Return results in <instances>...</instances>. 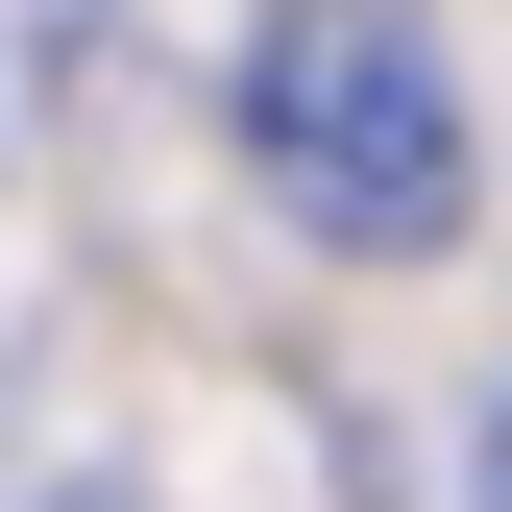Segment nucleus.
<instances>
[{"mask_svg": "<svg viewBox=\"0 0 512 512\" xmlns=\"http://www.w3.org/2000/svg\"><path fill=\"white\" fill-rule=\"evenodd\" d=\"M488 512H512V415H488Z\"/></svg>", "mask_w": 512, "mask_h": 512, "instance_id": "nucleus-2", "label": "nucleus"}, {"mask_svg": "<svg viewBox=\"0 0 512 512\" xmlns=\"http://www.w3.org/2000/svg\"><path fill=\"white\" fill-rule=\"evenodd\" d=\"M244 147H269V196L317 244H366V269H439V244H464V74H439L415 0H269Z\"/></svg>", "mask_w": 512, "mask_h": 512, "instance_id": "nucleus-1", "label": "nucleus"}]
</instances>
